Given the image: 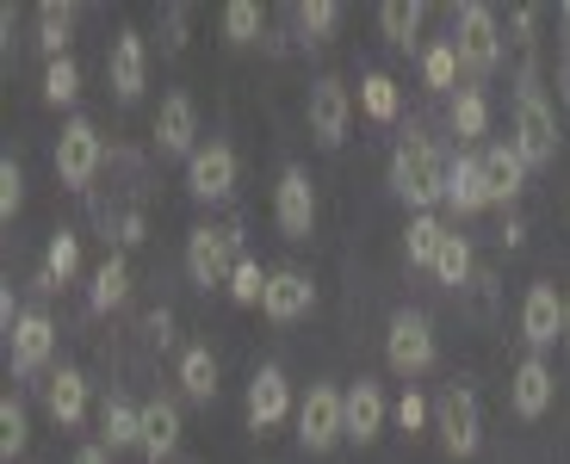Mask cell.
<instances>
[{
	"instance_id": "cell-1",
	"label": "cell",
	"mask_w": 570,
	"mask_h": 464,
	"mask_svg": "<svg viewBox=\"0 0 570 464\" xmlns=\"http://www.w3.org/2000/svg\"><path fill=\"white\" fill-rule=\"evenodd\" d=\"M391 192H397L415 217L434 211V205H446V161L422 130H410V137L391 149Z\"/></svg>"
},
{
	"instance_id": "cell-2",
	"label": "cell",
	"mask_w": 570,
	"mask_h": 464,
	"mask_svg": "<svg viewBox=\"0 0 570 464\" xmlns=\"http://www.w3.org/2000/svg\"><path fill=\"white\" fill-rule=\"evenodd\" d=\"M236 260H243V229H212V224L186 229V279L199 285V292L229 285Z\"/></svg>"
},
{
	"instance_id": "cell-3",
	"label": "cell",
	"mask_w": 570,
	"mask_h": 464,
	"mask_svg": "<svg viewBox=\"0 0 570 464\" xmlns=\"http://www.w3.org/2000/svg\"><path fill=\"white\" fill-rule=\"evenodd\" d=\"M459 50V69L465 75H490L502 62V31H497V13L490 7H478V0H465V7H453V38H446Z\"/></svg>"
},
{
	"instance_id": "cell-4",
	"label": "cell",
	"mask_w": 570,
	"mask_h": 464,
	"mask_svg": "<svg viewBox=\"0 0 570 464\" xmlns=\"http://www.w3.org/2000/svg\"><path fill=\"white\" fill-rule=\"evenodd\" d=\"M434 434H441V446L453 458H471V452L484 446V408H478L471 384H446L434 396Z\"/></svg>"
},
{
	"instance_id": "cell-5",
	"label": "cell",
	"mask_w": 570,
	"mask_h": 464,
	"mask_svg": "<svg viewBox=\"0 0 570 464\" xmlns=\"http://www.w3.org/2000/svg\"><path fill=\"white\" fill-rule=\"evenodd\" d=\"M514 149H521V161L528 168H546L558 155V118H552V106H546V93L533 87V75H528V87L514 93Z\"/></svg>"
},
{
	"instance_id": "cell-6",
	"label": "cell",
	"mask_w": 570,
	"mask_h": 464,
	"mask_svg": "<svg viewBox=\"0 0 570 464\" xmlns=\"http://www.w3.org/2000/svg\"><path fill=\"white\" fill-rule=\"evenodd\" d=\"M100 168H106L100 125H94V118H69V125H62V142H57V180L75 186V192H87Z\"/></svg>"
},
{
	"instance_id": "cell-7",
	"label": "cell",
	"mask_w": 570,
	"mask_h": 464,
	"mask_svg": "<svg viewBox=\"0 0 570 464\" xmlns=\"http://www.w3.org/2000/svg\"><path fill=\"white\" fill-rule=\"evenodd\" d=\"M335 440H347V391L311 384V396L298 403V446L304 452H328Z\"/></svg>"
},
{
	"instance_id": "cell-8",
	"label": "cell",
	"mask_w": 570,
	"mask_h": 464,
	"mask_svg": "<svg viewBox=\"0 0 570 464\" xmlns=\"http://www.w3.org/2000/svg\"><path fill=\"white\" fill-rule=\"evenodd\" d=\"M385 359L397 378H415V372L434 366V323H428L422 309H397L385 328Z\"/></svg>"
},
{
	"instance_id": "cell-9",
	"label": "cell",
	"mask_w": 570,
	"mask_h": 464,
	"mask_svg": "<svg viewBox=\"0 0 570 464\" xmlns=\"http://www.w3.org/2000/svg\"><path fill=\"white\" fill-rule=\"evenodd\" d=\"M304 118H311V137L323 142V149H342L347 130H354V93H347L335 75H323V81L311 87V99H304Z\"/></svg>"
},
{
	"instance_id": "cell-10",
	"label": "cell",
	"mask_w": 570,
	"mask_h": 464,
	"mask_svg": "<svg viewBox=\"0 0 570 464\" xmlns=\"http://www.w3.org/2000/svg\"><path fill=\"white\" fill-rule=\"evenodd\" d=\"M50 353H57V323H50L43 309H26V316L13 323V335H7V366H13V378L43 372Z\"/></svg>"
},
{
	"instance_id": "cell-11",
	"label": "cell",
	"mask_w": 570,
	"mask_h": 464,
	"mask_svg": "<svg viewBox=\"0 0 570 464\" xmlns=\"http://www.w3.org/2000/svg\"><path fill=\"white\" fill-rule=\"evenodd\" d=\"M273 217H279V229L292 241H311V229H316V186H311L304 168L279 174V186H273Z\"/></svg>"
},
{
	"instance_id": "cell-12",
	"label": "cell",
	"mask_w": 570,
	"mask_h": 464,
	"mask_svg": "<svg viewBox=\"0 0 570 464\" xmlns=\"http://www.w3.org/2000/svg\"><path fill=\"white\" fill-rule=\"evenodd\" d=\"M186 192L205 198V205L236 192V149L229 142H199V155L186 161Z\"/></svg>"
},
{
	"instance_id": "cell-13",
	"label": "cell",
	"mask_w": 570,
	"mask_h": 464,
	"mask_svg": "<svg viewBox=\"0 0 570 464\" xmlns=\"http://www.w3.org/2000/svg\"><path fill=\"white\" fill-rule=\"evenodd\" d=\"M521 335H528L533 353L564 340V292H558L552 279L528 285V297H521Z\"/></svg>"
},
{
	"instance_id": "cell-14",
	"label": "cell",
	"mask_w": 570,
	"mask_h": 464,
	"mask_svg": "<svg viewBox=\"0 0 570 464\" xmlns=\"http://www.w3.org/2000/svg\"><path fill=\"white\" fill-rule=\"evenodd\" d=\"M156 149L161 155H199V106H193V93H168L156 112Z\"/></svg>"
},
{
	"instance_id": "cell-15",
	"label": "cell",
	"mask_w": 570,
	"mask_h": 464,
	"mask_svg": "<svg viewBox=\"0 0 570 464\" xmlns=\"http://www.w3.org/2000/svg\"><path fill=\"white\" fill-rule=\"evenodd\" d=\"M261 309H267L273 323H298V316H311V309H316V279H311V273H298V267H273Z\"/></svg>"
},
{
	"instance_id": "cell-16",
	"label": "cell",
	"mask_w": 570,
	"mask_h": 464,
	"mask_svg": "<svg viewBox=\"0 0 570 464\" xmlns=\"http://www.w3.org/2000/svg\"><path fill=\"white\" fill-rule=\"evenodd\" d=\"M552 396H558L552 366H546L540 353H528V359L514 366V378H509V403H514V415H521V422H540L546 408H552Z\"/></svg>"
},
{
	"instance_id": "cell-17",
	"label": "cell",
	"mask_w": 570,
	"mask_h": 464,
	"mask_svg": "<svg viewBox=\"0 0 570 464\" xmlns=\"http://www.w3.org/2000/svg\"><path fill=\"white\" fill-rule=\"evenodd\" d=\"M285 415H292V384H285L279 366H261L255 378H248V427L267 434V427L285 422Z\"/></svg>"
},
{
	"instance_id": "cell-18",
	"label": "cell",
	"mask_w": 570,
	"mask_h": 464,
	"mask_svg": "<svg viewBox=\"0 0 570 464\" xmlns=\"http://www.w3.org/2000/svg\"><path fill=\"white\" fill-rule=\"evenodd\" d=\"M106 75H112V93L118 99H137L149 87V43L137 31H118L112 38V57H106Z\"/></svg>"
},
{
	"instance_id": "cell-19",
	"label": "cell",
	"mask_w": 570,
	"mask_h": 464,
	"mask_svg": "<svg viewBox=\"0 0 570 464\" xmlns=\"http://www.w3.org/2000/svg\"><path fill=\"white\" fill-rule=\"evenodd\" d=\"M446 205H453V217H478L490 205L484 155H459V161H446Z\"/></svg>"
},
{
	"instance_id": "cell-20",
	"label": "cell",
	"mask_w": 570,
	"mask_h": 464,
	"mask_svg": "<svg viewBox=\"0 0 570 464\" xmlns=\"http://www.w3.org/2000/svg\"><path fill=\"white\" fill-rule=\"evenodd\" d=\"M142 458L161 464L180 452V403H168V396H156V403H142Z\"/></svg>"
},
{
	"instance_id": "cell-21",
	"label": "cell",
	"mask_w": 570,
	"mask_h": 464,
	"mask_svg": "<svg viewBox=\"0 0 570 464\" xmlns=\"http://www.w3.org/2000/svg\"><path fill=\"white\" fill-rule=\"evenodd\" d=\"M385 391H379V384L372 378H360L354 391H347V440H354V446H372V440L385 434Z\"/></svg>"
},
{
	"instance_id": "cell-22",
	"label": "cell",
	"mask_w": 570,
	"mask_h": 464,
	"mask_svg": "<svg viewBox=\"0 0 570 464\" xmlns=\"http://www.w3.org/2000/svg\"><path fill=\"white\" fill-rule=\"evenodd\" d=\"M484 186H490V205H509L528 186V161H521L514 142H490L484 149Z\"/></svg>"
},
{
	"instance_id": "cell-23",
	"label": "cell",
	"mask_w": 570,
	"mask_h": 464,
	"mask_svg": "<svg viewBox=\"0 0 570 464\" xmlns=\"http://www.w3.org/2000/svg\"><path fill=\"white\" fill-rule=\"evenodd\" d=\"M43 408H50V422H57V427H81V415H87V378L75 366L50 372V384H43Z\"/></svg>"
},
{
	"instance_id": "cell-24",
	"label": "cell",
	"mask_w": 570,
	"mask_h": 464,
	"mask_svg": "<svg viewBox=\"0 0 570 464\" xmlns=\"http://www.w3.org/2000/svg\"><path fill=\"white\" fill-rule=\"evenodd\" d=\"M75 273H81V236H75V229H57V236H50V248H43L38 285H43V292H57V285L75 279Z\"/></svg>"
},
{
	"instance_id": "cell-25",
	"label": "cell",
	"mask_w": 570,
	"mask_h": 464,
	"mask_svg": "<svg viewBox=\"0 0 570 464\" xmlns=\"http://www.w3.org/2000/svg\"><path fill=\"white\" fill-rule=\"evenodd\" d=\"M100 440H106V452L142 446V408H130L125 396H106V408H100Z\"/></svg>"
},
{
	"instance_id": "cell-26",
	"label": "cell",
	"mask_w": 570,
	"mask_h": 464,
	"mask_svg": "<svg viewBox=\"0 0 570 464\" xmlns=\"http://www.w3.org/2000/svg\"><path fill=\"white\" fill-rule=\"evenodd\" d=\"M180 391L193 396V403H217V353L212 347L180 353Z\"/></svg>"
},
{
	"instance_id": "cell-27",
	"label": "cell",
	"mask_w": 570,
	"mask_h": 464,
	"mask_svg": "<svg viewBox=\"0 0 570 464\" xmlns=\"http://www.w3.org/2000/svg\"><path fill=\"white\" fill-rule=\"evenodd\" d=\"M422 19H428V7L422 0H385L379 7V26H385V43H397V50H415V31H422Z\"/></svg>"
},
{
	"instance_id": "cell-28",
	"label": "cell",
	"mask_w": 570,
	"mask_h": 464,
	"mask_svg": "<svg viewBox=\"0 0 570 464\" xmlns=\"http://www.w3.org/2000/svg\"><path fill=\"white\" fill-rule=\"evenodd\" d=\"M130 297V260L125 254H106L100 273H94V292H87V304L94 309H118Z\"/></svg>"
},
{
	"instance_id": "cell-29",
	"label": "cell",
	"mask_w": 570,
	"mask_h": 464,
	"mask_svg": "<svg viewBox=\"0 0 570 464\" xmlns=\"http://www.w3.org/2000/svg\"><path fill=\"white\" fill-rule=\"evenodd\" d=\"M441 241H446V224H441L434 211L410 217V229H403V254H410V267H434Z\"/></svg>"
},
{
	"instance_id": "cell-30",
	"label": "cell",
	"mask_w": 570,
	"mask_h": 464,
	"mask_svg": "<svg viewBox=\"0 0 570 464\" xmlns=\"http://www.w3.org/2000/svg\"><path fill=\"white\" fill-rule=\"evenodd\" d=\"M69 31H75V7L69 0H43L38 7V43L50 50V62L69 57Z\"/></svg>"
},
{
	"instance_id": "cell-31",
	"label": "cell",
	"mask_w": 570,
	"mask_h": 464,
	"mask_svg": "<svg viewBox=\"0 0 570 464\" xmlns=\"http://www.w3.org/2000/svg\"><path fill=\"white\" fill-rule=\"evenodd\" d=\"M428 273H434L446 292H459V285L471 279V241L459 236V229H446V241H441V254H434V267H428Z\"/></svg>"
},
{
	"instance_id": "cell-32",
	"label": "cell",
	"mask_w": 570,
	"mask_h": 464,
	"mask_svg": "<svg viewBox=\"0 0 570 464\" xmlns=\"http://www.w3.org/2000/svg\"><path fill=\"white\" fill-rule=\"evenodd\" d=\"M360 112L379 118V125H391V118H397V81H391L385 69H372L366 81H360Z\"/></svg>"
},
{
	"instance_id": "cell-33",
	"label": "cell",
	"mask_w": 570,
	"mask_h": 464,
	"mask_svg": "<svg viewBox=\"0 0 570 464\" xmlns=\"http://www.w3.org/2000/svg\"><path fill=\"white\" fill-rule=\"evenodd\" d=\"M26 440H31V422H26V403H19V396H0V458L13 464L19 452H26Z\"/></svg>"
},
{
	"instance_id": "cell-34",
	"label": "cell",
	"mask_w": 570,
	"mask_h": 464,
	"mask_svg": "<svg viewBox=\"0 0 570 464\" xmlns=\"http://www.w3.org/2000/svg\"><path fill=\"white\" fill-rule=\"evenodd\" d=\"M453 130H459V137H484V130H490V106H484V93H478V87H459Z\"/></svg>"
},
{
	"instance_id": "cell-35",
	"label": "cell",
	"mask_w": 570,
	"mask_h": 464,
	"mask_svg": "<svg viewBox=\"0 0 570 464\" xmlns=\"http://www.w3.org/2000/svg\"><path fill=\"white\" fill-rule=\"evenodd\" d=\"M75 93H81V69H75V57H57L43 69V99L50 106H75Z\"/></svg>"
},
{
	"instance_id": "cell-36",
	"label": "cell",
	"mask_w": 570,
	"mask_h": 464,
	"mask_svg": "<svg viewBox=\"0 0 570 464\" xmlns=\"http://www.w3.org/2000/svg\"><path fill=\"white\" fill-rule=\"evenodd\" d=\"M224 38L229 43H255L261 38V7L255 0H229L224 7Z\"/></svg>"
},
{
	"instance_id": "cell-37",
	"label": "cell",
	"mask_w": 570,
	"mask_h": 464,
	"mask_svg": "<svg viewBox=\"0 0 570 464\" xmlns=\"http://www.w3.org/2000/svg\"><path fill=\"white\" fill-rule=\"evenodd\" d=\"M335 19H342V7H335V0H304V7H298V31H304V43H323L328 31H335Z\"/></svg>"
},
{
	"instance_id": "cell-38",
	"label": "cell",
	"mask_w": 570,
	"mask_h": 464,
	"mask_svg": "<svg viewBox=\"0 0 570 464\" xmlns=\"http://www.w3.org/2000/svg\"><path fill=\"white\" fill-rule=\"evenodd\" d=\"M19 205H26V174H19L13 155H0V224H13Z\"/></svg>"
},
{
	"instance_id": "cell-39",
	"label": "cell",
	"mask_w": 570,
	"mask_h": 464,
	"mask_svg": "<svg viewBox=\"0 0 570 464\" xmlns=\"http://www.w3.org/2000/svg\"><path fill=\"white\" fill-rule=\"evenodd\" d=\"M229 297H236V304H261V297H267V273H261V260H236V273H229Z\"/></svg>"
},
{
	"instance_id": "cell-40",
	"label": "cell",
	"mask_w": 570,
	"mask_h": 464,
	"mask_svg": "<svg viewBox=\"0 0 570 464\" xmlns=\"http://www.w3.org/2000/svg\"><path fill=\"white\" fill-rule=\"evenodd\" d=\"M422 75H428V87H453L459 81V50H453V43H428V50H422Z\"/></svg>"
},
{
	"instance_id": "cell-41",
	"label": "cell",
	"mask_w": 570,
	"mask_h": 464,
	"mask_svg": "<svg viewBox=\"0 0 570 464\" xmlns=\"http://www.w3.org/2000/svg\"><path fill=\"white\" fill-rule=\"evenodd\" d=\"M434 422V403H422L415 391H403V403H397V427L403 434H415V427H428Z\"/></svg>"
},
{
	"instance_id": "cell-42",
	"label": "cell",
	"mask_w": 570,
	"mask_h": 464,
	"mask_svg": "<svg viewBox=\"0 0 570 464\" xmlns=\"http://www.w3.org/2000/svg\"><path fill=\"white\" fill-rule=\"evenodd\" d=\"M142 328H149L156 347H168V340H174V316H168V309H149V323H142Z\"/></svg>"
},
{
	"instance_id": "cell-43",
	"label": "cell",
	"mask_w": 570,
	"mask_h": 464,
	"mask_svg": "<svg viewBox=\"0 0 570 464\" xmlns=\"http://www.w3.org/2000/svg\"><path fill=\"white\" fill-rule=\"evenodd\" d=\"M118 241H125V248H130V241H142V211H125V217H118Z\"/></svg>"
},
{
	"instance_id": "cell-44",
	"label": "cell",
	"mask_w": 570,
	"mask_h": 464,
	"mask_svg": "<svg viewBox=\"0 0 570 464\" xmlns=\"http://www.w3.org/2000/svg\"><path fill=\"white\" fill-rule=\"evenodd\" d=\"M521 236H528V229H521V217H509V224H502V248H521Z\"/></svg>"
},
{
	"instance_id": "cell-45",
	"label": "cell",
	"mask_w": 570,
	"mask_h": 464,
	"mask_svg": "<svg viewBox=\"0 0 570 464\" xmlns=\"http://www.w3.org/2000/svg\"><path fill=\"white\" fill-rule=\"evenodd\" d=\"M75 464H112V452H106V446H81V452H75Z\"/></svg>"
},
{
	"instance_id": "cell-46",
	"label": "cell",
	"mask_w": 570,
	"mask_h": 464,
	"mask_svg": "<svg viewBox=\"0 0 570 464\" xmlns=\"http://www.w3.org/2000/svg\"><path fill=\"white\" fill-rule=\"evenodd\" d=\"M564 340H570V292H564Z\"/></svg>"
},
{
	"instance_id": "cell-47",
	"label": "cell",
	"mask_w": 570,
	"mask_h": 464,
	"mask_svg": "<svg viewBox=\"0 0 570 464\" xmlns=\"http://www.w3.org/2000/svg\"><path fill=\"white\" fill-rule=\"evenodd\" d=\"M564 50H570V7H564Z\"/></svg>"
}]
</instances>
